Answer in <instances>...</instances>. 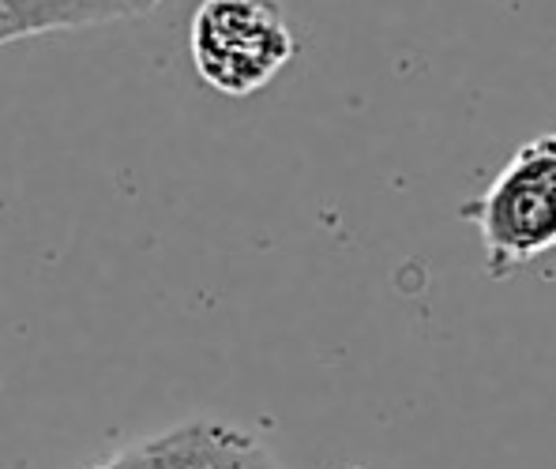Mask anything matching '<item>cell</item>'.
Instances as JSON below:
<instances>
[{
	"label": "cell",
	"mask_w": 556,
	"mask_h": 469,
	"mask_svg": "<svg viewBox=\"0 0 556 469\" xmlns=\"http://www.w3.org/2000/svg\"><path fill=\"white\" fill-rule=\"evenodd\" d=\"M154 4H159V0H132V12H136V15H147Z\"/></svg>",
	"instance_id": "cell-7"
},
{
	"label": "cell",
	"mask_w": 556,
	"mask_h": 469,
	"mask_svg": "<svg viewBox=\"0 0 556 469\" xmlns=\"http://www.w3.org/2000/svg\"><path fill=\"white\" fill-rule=\"evenodd\" d=\"M121 15H136L132 0H56V23H61V30L121 20Z\"/></svg>",
	"instance_id": "cell-4"
},
{
	"label": "cell",
	"mask_w": 556,
	"mask_h": 469,
	"mask_svg": "<svg viewBox=\"0 0 556 469\" xmlns=\"http://www.w3.org/2000/svg\"><path fill=\"white\" fill-rule=\"evenodd\" d=\"M188 46L203 84L230 98L271 84L293 56V35L275 0H203Z\"/></svg>",
	"instance_id": "cell-2"
},
{
	"label": "cell",
	"mask_w": 556,
	"mask_h": 469,
	"mask_svg": "<svg viewBox=\"0 0 556 469\" xmlns=\"http://www.w3.org/2000/svg\"><path fill=\"white\" fill-rule=\"evenodd\" d=\"M4 42H15V27H12V20L4 15V8H0V46Z\"/></svg>",
	"instance_id": "cell-6"
},
{
	"label": "cell",
	"mask_w": 556,
	"mask_h": 469,
	"mask_svg": "<svg viewBox=\"0 0 556 469\" xmlns=\"http://www.w3.org/2000/svg\"><path fill=\"white\" fill-rule=\"evenodd\" d=\"M102 466L125 469H237L275 466V455L252 432L218 421H188L121 447Z\"/></svg>",
	"instance_id": "cell-3"
},
{
	"label": "cell",
	"mask_w": 556,
	"mask_h": 469,
	"mask_svg": "<svg viewBox=\"0 0 556 469\" xmlns=\"http://www.w3.org/2000/svg\"><path fill=\"white\" fill-rule=\"evenodd\" d=\"M0 8L12 20L15 38L61 30V23H56V0H0Z\"/></svg>",
	"instance_id": "cell-5"
},
{
	"label": "cell",
	"mask_w": 556,
	"mask_h": 469,
	"mask_svg": "<svg viewBox=\"0 0 556 469\" xmlns=\"http://www.w3.org/2000/svg\"><path fill=\"white\" fill-rule=\"evenodd\" d=\"M485 249V270L508 278L556 249V131L515 151L478 200L463 203Z\"/></svg>",
	"instance_id": "cell-1"
}]
</instances>
